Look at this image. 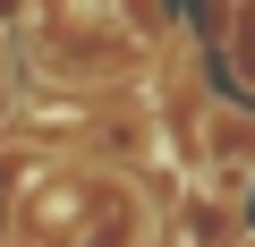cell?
<instances>
[{
	"instance_id": "cell-1",
	"label": "cell",
	"mask_w": 255,
	"mask_h": 247,
	"mask_svg": "<svg viewBox=\"0 0 255 247\" xmlns=\"http://www.w3.org/2000/svg\"><path fill=\"white\" fill-rule=\"evenodd\" d=\"M17 26H34V0H0V34H17Z\"/></svg>"
}]
</instances>
